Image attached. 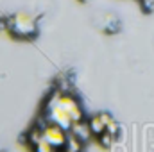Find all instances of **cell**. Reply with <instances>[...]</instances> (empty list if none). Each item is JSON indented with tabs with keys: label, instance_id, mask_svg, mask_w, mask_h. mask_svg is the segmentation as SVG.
<instances>
[{
	"label": "cell",
	"instance_id": "1",
	"mask_svg": "<svg viewBox=\"0 0 154 152\" xmlns=\"http://www.w3.org/2000/svg\"><path fill=\"white\" fill-rule=\"evenodd\" d=\"M9 34L18 39H32L38 34V20L29 11H18L9 16Z\"/></svg>",
	"mask_w": 154,
	"mask_h": 152
},
{
	"label": "cell",
	"instance_id": "2",
	"mask_svg": "<svg viewBox=\"0 0 154 152\" xmlns=\"http://www.w3.org/2000/svg\"><path fill=\"white\" fill-rule=\"evenodd\" d=\"M70 131H72V134L75 136L77 140H81V141H86V140L93 134V132H91V127H90V122H84V120L75 122Z\"/></svg>",
	"mask_w": 154,
	"mask_h": 152
},
{
	"label": "cell",
	"instance_id": "3",
	"mask_svg": "<svg viewBox=\"0 0 154 152\" xmlns=\"http://www.w3.org/2000/svg\"><path fill=\"white\" fill-rule=\"evenodd\" d=\"M90 127H91V132H93L95 136H99V134H102V132L106 131V123L102 122L100 114L91 116V120H90Z\"/></svg>",
	"mask_w": 154,
	"mask_h": 152
},
{
	"label": "cell",
	"instance_id": "4",
	"mask_svg": "<svg viewBox=\"0 0 154 152\" xmlns=\"http://www.w3.org/2000/svg\"><path fill=\"white\" fill-rule=\"evenodd\" d=\"M99 141H100V145H102V147H109V145H113V141H115V136H113L111 132L104 131L102 134H99Z\"/></svg>",
	"mask_w": 154,
	"mask_h": 152
},
{
	"label": "cell",
	"instance_id": "5",
	"mask_svg": "<svg viewBox=\"0 0 154 152\" xmlns=\"http://www.w3.org/2000/svg\"><path fill=\"white\" fill-rule=\"evenodd\" d=\"M140 5L145 13H152L154 11V0H140Z\"/></svg>",
	"mask_w": 154,
	"mask_h": 152
},
{
	"label": "cell",
	"instance_id": "6",
	"mask_svg": "<svg viewBox=\"0 0 154 152\" xmlns=\"http://www.w3.org/2000/svg\"><path fill=\"white\" fill-rule=\"evenodd\" d=\"M82 2H86V0H82Z\"/></svg>",
	"mask_w": 154,
	"mask_h": 152
}]
</instances>
